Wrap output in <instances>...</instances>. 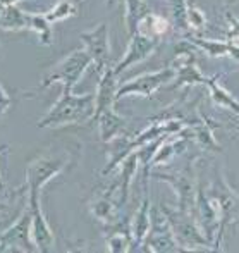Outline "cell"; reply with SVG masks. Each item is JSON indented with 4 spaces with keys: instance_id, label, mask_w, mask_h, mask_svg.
<instances>
[{
    "instance_id": "8fae6325",
    "label": "cell",
    "mask_w": 239,
    "mask_h": 253,
    "mask_svg": "<svg viewBox=\"0 0 239 253\" xmlns=\"http://www.w3.org/2000/svg\"><path fill=\"white\" fill-rule=\"evenodd\" d=\"M184 38H186L188 42H191L199 52H203L208 57H213V59L231 57V59H234V60H239V45H236V42L210 40V38H203L195 33L186 35Z\"/></svg>"
},
{
    "instance_id": "8992f818",
    "label": "cell",
    "mask_w": 239,
    "mask_h": 253,
    "mask_svg": "<svg viewBox=\"0 0 239 253\" xmlns=\"http://www.w3.org/2000/svg\"><path fill=\"white\" fill-rule=\"evenodd\" d=\"M160 210H162L163 215L169 220L177 245L183 247L181 250H198V248L208 245L205 236L199 233V227H196L195 224H193V220L190 219V213H184V212H181V210L172 212V210H169L165 205L160 207Z\"/></svg>"
},
{
    "instance_id": "5b68a950",
    "label": "cell",
    "mask_w": 239,
    "mask_h": 253,
    "mask_svg": "<svg viewBox=\"0 0 239 253\" xmlns=\"http://www.w3.org/2000/svg\"><path fill=\"white\" fill-rule=\"evenodd\" d=\"M80 40L83 48L91 57L95 69L98 74H103L112 66V48H110V37H109V24L98 23L93 30L83 31L80 35Z\"/></svg>"
},
{
    "instance_id": "ffe728a7",
    "label": "cell",
    "mask_w": 239,
    "mask_h": 253,
    "mask_svg": "<svg viewBox=\"0 0 239 253\" xmlns=\"http://www.w3.org/2000/svg\"><path fill=\"white\" fill-rule=\"evenodd\" d=\"M188 2L190 0H169V12H170V24H172V31L184 38L190 35V28H188Z\"/></svg>"
},
{
    "instance_id": "52a82bcc",
    "label": "cell",
    "mask_w": 239,
    "mask_h": 253,
    "mask_svg": "<svg viewBox=\"0 0 239 253\" xmlns=\"http://www.w3.org/2000/svg\"><path fill=\"white\" fill-rule=\"evenodd\" d=\"M31 226L33 215L26 207L23 215L3 233H0V252H38L31 234Z\"/></svg>"
},
{
    "instance_id": "4316f807",
    "label": "cell",
    "mask_w": 239,
    "mask_h": 253,
    "mask_svg": "<svg viewBox=\"0 0 239 253\" xmlns=\"http://www.w3.org/2000/svg\"><path fill=\"white\" fill-rule=\"evenodd\" d=\"M227 19V38L231 42H239V17L233 16V14H227L226 16Z\"/></svg>"
},
{
    "instance_id": "7a4b0ae2",
    "label": "cell",
    "mask_w": 239,
    "mask_h": 253,
    "mask_svg": "<svg viewBox=\"0 0 239 253\" xmlns=\"http://www.w3.org/2000/svg\"><path fill=\"white\" fill-rule=\"evenodd\" d=\"M69 164L71 155L67 152L41 153L37 159L31 160L26 167V183H24L28 198H40L45 184H48L53 177H57L60 172H64V169Z\"/></svg>"
},
{
    "instance_id": "83f0119b",
    "label": "cell",
    "mask_w": 239,
    "mask_h": 253,
    "mask_svg": "<svg viewBox=\"0 0 239 253\" xmlns=\"http://www.w3.org/2000/svg\"><path fill=\"white\" fill-rule=\"evenodd\" d=\"M10 97H9V93L5 91V88L0 84V117L3 116V114H7V110H9V107H10Z\"/></svg>"
},
{
    "instance_id": "f1b7e54d",
    "label": "cell",
    "mask_w": 239,
    "mask_h": 253,
    "mask_svg": "<svg viewBox=\"0 0 239 253\" xmlns=\"http://www.w3.org/2000/svg\"><path fill=\"white\" fill-rule=\"evenodd\" d=\"M7 150H9V145H0V155H2V153H5ZM0 188H3V181H2V176H0Z\"/></svg>"
},
{
    "instance_id": "e0dca14e",
    "label": "cell",
    "mask_w": 239,
    "mask_h": 253,
    "mask_svg": "<svg viewBox=\"0 0 239 253\" xmlns=\"http://www.w3.org/2000/svg\"><path fill=\"white\" fill-rule=\"evenodd\" d=\"M31 12L19 9L17 3L3 7L0 16V28L5 31H30L31 26Z\"/></svg>"
},
{
    "instance_id": "4dcf8cb0",
    "label": "cell",
    "mask_w": 239,
    "mask_h": 253,
    "mask_svg": "<svg viewBox=\"0 0 239 253\" xmlns=\"http://www.w3.org/2000/svg\"><path fill=\"white\" fill-rule=\"evenodd\" d=\"M116 3H117V0H107V7H109V9H112Z\"/></svg>"
},
{
    "instance_id": "7c38bea8",
    "label": "cell",
    "mask_w": 239,
    "mask_h": 253,
    "mask_svg": "<svg viewBox=\"0 0 239 253\" xmlns=\"http://www.w3.org/2000/svg\"><path fill=\"white\" fill-rule=\"evenodd\" d=\"M95 123L98 124L100 138H102L103 143H112L117 136L126 133L127 126H129V121L120 116V114H117L114 109L102 112L95 119Z\"/></svg>"
},
{
    "instance_id": "f546056e",
    "label": "cell",
    "mask_w": 239,
    "mask_h": 253,
    "mask_svg": "<svg viewBox=\"0 0 239 253\" xmlns=\"http://www.w3.org/2000/svg\"><path fill=\"white\" fill-rule=\"evenodd\" d=\"M0 2H2L3 7H7V5H14V3L21 2V0H0Z\"/></svg>"
},
{
    "instance_id": "ba28073f",
    "label": "cell",
    "mask_w": 239,
    "mask_h": 253,
    "mask_svg": "<svg viewBox=\"0 0 239 253\" xmlns=\"http://www.w3.org/2000/svg\"><path fill=\"white\" fill-rule=\"evenodd\" d=\"M143 248L140 252H179L181 247L174 238L172 227H170L163 212L152 210V226H150L148 236L145 238Z\"/></svg>"
},
{
    "instance_id": "6da1fadb",
    "label": "cell",
    "mask_w": 239,
    "mask_h": 253,
    "mask_svg": "<svg viewBox=\"0 0 239 253\" xmlns=\"http://www.w3.org/2000/svg\"><path fill=\"white\" fill-rule=\"evenodd\" d=\"M95 116V95H76L73 88L62 86V93L57 102L48 109V112L38 121L37 126L41 129L47 127H64L74 124H86L93 121Z\"/></svg>"
},
{
    "instance_id": "9a60e30c",
    "label": "cell",
    "mask_w": 239,
    "mask_h": 253,
    "mask_svg": "<svg viewBox=\"0 0 239 253\" xmlns=\"http://www.w3.org/2000/svg\"><path fill=\"white\" fill-rule=\"evenodd\" d=\"M138 167H140V155H138V152L129 153V155L120 162V174H119V179L116 181L117 191L120 193V200H119L120 207L126 205L127 198H129L131 181L136 176Z\"/></svg>"
},
{
    "instance_id": "5bb4252c",
    "label": "cell",
    "mask_w": 239,
    "mask_h": 253,
    "mask_svg": "<svg viewBox=\"0 0 239 253\" xmlns=\"http://www.w3.org/2000/svg\"><path fill=\"white\" fill-rule=\"evenodd\" d=\"M153 176L160 181H167L176 190L177 200H179V210L184 213H190V205H193V193H195L191 181L186 176H170V174L162 172H153Z\"/></svg>"
},
{
    "instance_id": "30bf717a",
    "label": "cell",
    "mask_w": 239,
    "mask_h": 253,
    "mask_svg": "<svg viewBox=\"0 0 239 253\" xmlns=\"http://www.w3.org/2000/svg\"><path fill=\"white\" fill-rule=\"evenodd\" d=\"M119 76L116 74L114 67L107 69L103 74H100L98 80V86H96V93H95V116H93V123L95 119L100 116L102 112L109 109H114L117 103V90H119Z\"/></svg>"
},
{
    "instance_id": "ac0fdd59",
    "label": "cell",
    "mask_w": 239,
    "mask_h": 253,
    "mask_svg": "<svg viewBox=\"0 0 239 253\" xmlns=\"http://www.w3.org/2000/svg\"><path fill=\"white\" fill-rule=\"evenodd\" d=\"M136 31L146 35V37L162 40L167 33H170V31H172V24H170L169 17L162 16V14L150 12L148 16H146L145 19L140 23V26H138Z\"/></svg>"
},
{
    "instance_id": "d6986e66",
    "label": "cell",
    "mask_w": 239,
    "mask_h": 253,
    "mask_svg": "<svg viewBox=\"0 0 239 253\" xmlns=\"http://www.w3.org/2000/svg\"><path fill=\"white\" fill-rule=\"evenodd\" d=\"M126 5V12H124V23H126L127 35H133L138 30L140 23L152 12L148 2L146 0H124Z\"/></svg>"
},
{
    "instance_id": "836d02e7",
    "label": "cell",
    "mask_w": 239,
    "mask_h": 253,
    "mask_svg": "<svg viewBox=\"0 0 239 253\" xmlns=\"http://www.w3.org/2000/svg\"><path fill=\"white\" fill-rule=\"evenodd\" d=\"M2 191H3V188H0V195H2Z\"/></svg>"
},
{
    "instance_id": "2e32d148",
    "label": "cell",
    "mask_w": 239,
    "mask_h": 253,
    "mask_svg": "<svg viewBox=\"0 0 239 253\" xmlns=\"http://www.w3.org/2000/svg\"><path fill=\"white\" fill-rule=\"evenodd\" d=\"M117 190V183H114L112 186L107 190V193L96 197L93 202L90 203V212L100 222L110 224L117 219V205L114 202V191Z\"/></svg>"
},
{
    "instance_id": "1f68e13d",
    "label": "cell",
    "mask_w": 239,
    "mask_h": 253,
    "mask_svg": "<svg viewBox=\"0 0 239 253\" xmlns=\"http://www.w3.org/2000/svg\"><path fill=\"white\" fill-rule=\"evenodd\" d=\"M226 2H227V3H229V5H231V3H236V2H239V0H226Z\"/></svg>"
},
{
    "instance_id": "603a6c76",
    "label": "cell",
    "mask_w": 239,
    "mask_h": 253,
    "mask_svg": "<svg viewBox=\"0 0 239 253\" xmlns=\"http://www.w3.org/2000/svg\"><path fill=\"white\" fill-rule=\"evenodd\" d=\"M205 84L208 86L210 93H212V98L219 103V105H224V107H227V109H233V110H236V112H239V103L231 97L229 91H226L219 84V76L206 78Z\"/></svg>"
},
{
    "instance_id": "cb8c5ba5",
    "label": "cell",
    "mask_w": 239,
    "mask_h": 253,
    "mask_svg": "<svg viewBox=\"0 0 239 253\" xmlns=\"http://www.w3.org/2000/svg\"><path fill=\"white\" fill-rule=\"evenodd\" d=\"M45 16H47V19L52 24L62 23V21L69 19V17L78 16V5L73 0H60V2H57Z\"/></svg>"
},
{
    "instance_id": "484cf974",
    "label": "cell",
    "mask_w": 239,
    "mask_h": 253,
    "mask_svg": "<svg viewBox=\"0 0 239 253\" xmlns=\"http://www.w3.org/2000/svg\"><path fill=\"white\" fill-rule=\"evenodd\" d=\"M206 16L205 12H203L201 9H198V7L193 3V0L188 2V28H190V33H201L203 30L206 28Z\"/></svg>"
},
{
    "instance_id": "4fadbf2b",
    "label": "cell",
    "mask_w": 239,
    "mask_h": 253,
    "mask_svg": "<svg viewBox=\"0 0 239 253\" xmlns=\"http://www.w3.org/2000/svg\"><path fill=\"white\" fill-rule=\"evenodd\" d=\"M150 226H152V205H150L148 195H145L140 209L136 210L134 217L131 219V234H133V250H140L145 238L148 236Z\"/></svg>"
},
{
    "instance_id": "7402d4cb",
    "label": "cell",
    "mask_w": 239,
    "mask_h": 253,
    "mask_svg": "<svg viewBox=\"0 0 239 253\" xmlns=\"http://www.w3.org/2000/svg\"><path fill=\"white\" fill-rule=\"evenodd\" d=\"M53 24L47 19L45 14H33L31 16L30 31H33L38 37V42L45 47H50L53 43Z\"/></svg>"
},
{
    "instance_id": "d4e9b609",
    "label": "cell",
    "mask_w": 239,
    "mask_h": 253,
    "mask_svg": "<svg viewBox=\"0 0 239 253\" xmlns=\"http://www.w3.org/2000/svg\"><path fill=\"white\" fill-rule=\"evenodd\" d=\"M105 241L107 247H109V252L112 253L131 252V247H133V236L129 233H120V231L105 233Z\"/></svg>"
},
{
    "instance_id": "3957f363",
    "label": "cell",
    "mask_w": 239,
    "mask_h": 253,
    "mask_svg": "<svg viewBox=\"0 0 239 253\" xmlns=\"http://www.w3.org/2000/svg\"><path fill=\"white\" fill-rule=\"evenodd\" d=\"M90 66H93V62H91V57L88 55L84 48L73 50L71 53H67L59 64H55L48 74H45L41 83L38 84V90H45L53 83L74 88L81 81V78L84 76Z\"/></svg>"
},
{
    "instance_id": "277c9868",
    "label": "cell",
    "mask_w": 239,
    "mask_h": 253,
    "mask_svg": "<svg viewBox=\"0 0 239 253\" xmlns=\"http://www.w3.org/2000/svg\"><path fill=\"white\" fill-rule=\"evenodd\" d=\"M174 78H176V69H174L172 66L162 67V69L153 71V73L140 74V76L133 78V80H127L126 83L119 84V90H117V102L124 97L152 98L157 90L170 84V81H174Z\"/></svg>"
},
{
    "instance_id": "44dd1931",
    "label": "cell",
    "mask_w": 239,
    "mask_h": 253,
    "mask_svg": "<svg viewBox=\"0 0 239 253\" xmlns=\"http://www.w3.org/2000/svg\"><path fill=\"white\" fill-rule=\"evenodd\" d=\"M174 81H176V83L169 86L170 90H177V88H181V86H191V84H196V83L205 84L206 78L198 71L196 62H188L176 69V78H174Z\"/></svg>"
},
{
    "instance_id": "d6a6232c",
    "label": "cell",
    "mask_w": 239,
    "mask_h": 253,
    "mask_svg": "<svg viewBox=\"0 0 239 253\" xmlns=\"http://www.w3.org/2000/svg\"><path fill=\"white\" fill-rule=\"evenodd\" d=\"M2 10H3V5H2V2H0V16H2Z\"/></svg>"
},
{
    "instance_id": "9c48e42d",
    "label": "cell",
    "mask_w": 239,
    "mask_h": 253,
    "mask_svg": "<svg viewBox=\"0 0 239 253\" xmlns=\"http://www.w3.org/2000/svg\"><path fill=\"white\" fill-rule=\"evenodd\" d=\"M160 42L162 40H157V38L146 37L140 31H134L129 37V45H127L122 59L114 66V71H116L117 76H120L129 67L136 66V64L143 62L148 57H152L157 52V48L160 47Z\"/></svg>"
}]
</instances>
